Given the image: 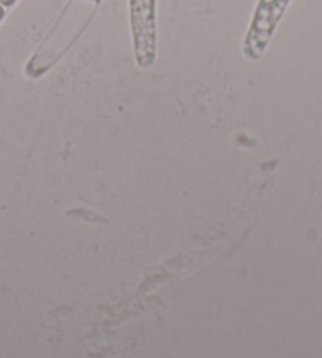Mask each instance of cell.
Masks as SVG:
<instances>
[{
  "instance_id": "6da1fadb",
  "label": "cell",
  "mask_w": 322,
  "mask_h": 358,
  "mask_svg": "<svg viewBox=\"0 0 322 358\" xmlns=\"http://www.w3.org/2000/svg\"><path fill=\"white\" fill-rule=\"evenodd\" d=\"M13 2L15 0H0V3H3V5H11Z\"/></svg>"
},
{
  "instance_id": "7a4b0ae2",
  "label": "cell",
  "mask_w": 322,
  "mask_h": 358,
  "mask_svg": "<svg viewBox=\"0 0 322 358\" xmlns=\"http://www.w3.org/2000/svg\"><path fill=\"white\" fill-rule=\"evenodd\" d=\"M2 18H3V8L0 7V19H2Z\"/></svg>"
}]
</instances>
